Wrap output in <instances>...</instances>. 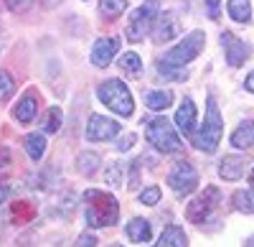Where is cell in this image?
Listing matches in <instances>:
<instances>
[{
    "label": "cell",
    "mask_w": 254,
    "mask_h": 247,
    "mask_svg": "<svg viewBox=\"0 0 254 247\" xmlns=\"http://www.w3.org/2000/svg\"><path fill=\"white\" fill-rule=\"evenodd\" d=\"M84 201V214H87L89 227H110L120 219V204L112 194L99 191V189H87L81 194Z\"/></svg>",
    "instance_id": "cell-1"
},
{
    "label": "cell",
    "mask_w": 254,
    "mask_h": 247,
    "mask_svg": "<svg viewBox=\"0 0 254 247\" xmlns=\"http://www.w3.org/2000/svg\"><path fill=\"white\" fill-rule=\"evenodd\" d=\"M221 135H224V120H221V112H219V105L214 97H208L206 102V120L201 130L193 135V146L203 153H214L221 143Z\"/></svg>",
    "instance_id": "cell-2"
},
{
    "label": "cell",
    "mask_w": 254,
    "mask_h": 247,
    "mask_svg": "<svg viewBox=\"0 0 254 247\" xmlns=\"http://www.w3.org/2000/svg\"><path fill=\"white\" fill-rule=\"evenodd\" d=\"M97 97H99V102L104 107H110L120 117H130L135 112L132 94H130V89H127V84H122L120 79H107L104 84H99Z\"/></svg>",
    "instance_id": "cell-3"
},
{
    "label": "cell",
    "mask_w": 254,
    "mask_h": 247,
    "mask_svg": "<svg viewBox=\"0 0 254 247\" xmlns=\"http://www.w3.org/2000/svg\"><path fill=\"white\" fill-rule=\"evenodd\" d=\"M145 138L150 140V146L160 153H181L183 140L178 138L176 128L171 125V120L165 117H153L145 128Z\"/></svg>",
    "instance_id": "cell-4"
},
{
    "label": "cell",
    "mask_w": 254,
    "mask_h": 247,
    "mask_svg": "<svg viewBox=\"0 0 254 247\" xmlns=\"http://www.w3.org/2000/svg\"><path fill=\"white\" fill-rule=\"evenodd\" d=\"M158 15H160V0H145V3L132 13L130 23H127V31H125L127 41H132V44L142 41L153 31V23H155Z\"/></svg>",
    "instance_id": "cell-5"
},
{
    "label": "cell",
    "mask_w": 254,
    "mask_h": 247,
    "mask_svg": "<svg viewBox=\"0 0 254 247\" xmlns=\"http://www.w3.org/2000/svg\"><path fill=\"white\" fill-rule=\"evenodd\" d=\"M203 46H206V33H203V31H190L183 41H178V44H176L171 51H165L160 59L168 61V64L186 67V64H190L193 59H198V54L203 51Z\"/></svg>",
    "instance_id": "cell-6"
},
{
    "label": "cell",
    "mask_w": 254,
    "mask_h": 247,
    "mask_svg": "<svg viewBox=\"0 0 254 247\" xmlns=\"http://www.w3.org/2000/svg\"><path fill=\"white\" fill-rule=\"evenodd\" d=\"M221 204V191L216 186H206L203 194H198L193 201H188L186 207V219L193 222V224H201V222H208L211 217L216 214Z\"/></svg>",
    "instance_id": "cell-7"
},
{
    "label": "cell",
    "mask_w": 254,
    "mask_h": 247,
    "mask_svg": "<svg viewBox=\"0 0 254 247\" xmlns=\"http://www.w3.org/2000/svg\"><path fill=\"white\" fill-rule=\"evenodd\" d=\"M168 186H171L178 196H188L190 191H196L198 186V173L188 161H178L168 173Z\"/></svg>",
    "instance_id": "cell-8"
},
{
    "label": "cell",
    "mask_w": 254,
    "mask_h": 247,
    "mask_svg": "<svg viewBox=\"0 0 254 247\" xmlns=\"http://www.w3.org/2000/svg\"><path fill=\"white\" fill-rule=\"evenodd\" d=\"M120 135V122L104 115H92L87 122V140L102 143V140H112Z\"/></svg>",
    "instance_id": "cell-9"
},
{
    "label": "cell",
    "mask_w": 254,
    "mask_h": 247,
    "mask_svg": "<svg viewBox=\"0 0 254 247\" xmlns=\"http://www.w3.org/2000/svg\"><path fill=\"white\" fill-rule=\"evenodd\" d=\"M117 51H120V38H112V36L99 38L97 44L92 46V64L99 67V69L110 67V61L115 59Z\"/></svg>",
    "instance_id": "cell-10"
},
{
    "label": "cell",
    "mask_w": 254,
    "mask_h": 247,
    "mask_svg": "<svg viewBox=\"0 0 254 247\" xmlns=\"http://www.w3.org/2000/svg\"><path fill=\"white\" fill-rule=\"evenodd\" d=\"M221 46L226 49V61L231 67H242L247 61V56H249V46L244 44V41H239L234 33H229V31L221 33Z\"/></svg>",
    "instance_id": "cell-11"
},
{
    "label": "cell",
    "mask_w": 254,
    "mask_h": 247,
    "mask_svg": "<svg viewBox=\"0 0 254 247\" xmlns=\"http://www.w3.org/2000/svg\"><path fill=\"white\" fill-rule=\"evenodd\" d=\"M196 120H198V112H196L193 99H190V97H186V99L181 102L178 112H176V128H178L183 135H193Z\"/></svg>",
    "instance_id": "cell-12"
},
{
    "label": "cell",
    "mask_w": 254,
    "mask_h": 247,
    "mask_svg": "<svg viewBox=\"0 0 254 247\" xmlns=\"http://www.w3.org/2000/svg\"><path fill=\"white\" fill-rule=\"evenodd\" d=\"M247 161L244 156H226L221 163H219V173L224 181H239L247 171Z\"/></svg>",
    "instance_id": "cell-13"
},
{
    "label": "cell",
    "mask_w": 254,
    "mask_h": 247,
    "mask_svg": "<svg viewBox=\"0 0 254 247\" xmlns=\"http://www.w3.org/2000/svg\"><path fill=\"white\" fill-rule=\"evenodd\" d=\"M153 28H155V41H160V44H163V41L176 38V33H178V20H176L173 13H163V15L155 18Z\"/></svg>",
    "instance_id": "cell-14"
},
{
    "label": "cell",
    "mask_w": 254,
    "mask_h": 247,
    "mask_svg": "<svg viewBox=\"0 0 254 247\" xmlns=\"http://www.w3.org/2000/svg\"><path fill=\"white\" fill-rule=\"evenodd\" d=\"M125 232H127V237H130V242H135V245H145V242H150V237H153V230H150V222L147 219L127 222Z\"/></svg>",
    "instance_id": "cell-15"
},
{
    "label": "cell",
    "mask_w": 254,
    "mask_h": 247,
    "mask_svg": "<svg viewBox=\"0 0 254 247\" xmlns=\"http://www.w3.org/2000/svg\"><path fill=\"white\" fill-rule=\"evenodd\" d=\"M155 245L158 247H186L188 245V237H186V232L178 227V224H168V227L160 232V237H158Z\"/></svg>",
    "instance_id": "cell-16"
},
{
    "label": "cell",
    "mask_w": 254,
    "mask_h": 247,
    "mask_svg": "<svg viewBox=\"0 0 254 247\" xmlns=\"http://www.w3.org/2000/svg\"><path fill=\"white\" fill-rule=\"evenodd\" d=\"M36 110H38V102H36V97L33 94H26L23 99L15 105V110H13V117L20 122V125H28V122H33L36 120Z\"/></svg>",
    "instance_id": "cell-17"
},
{
    "label": "cell",
    "mask_w": 254,
    "mask_h": 247,
    "mask_svg": "<svg viewBox=\"0 0 254 247\" xmlns=\"http://www.w3.org/2000/svg\"><path fill=\"white\" fill-rule=\"evenodd\" d=\"M252 143H254V120H244L231 135V146L237 151H247Z\"/></svg>",
    "instance_id": "cell-18"
},
{
    "label": "cell",
    "mask_w": 254,
    "mask_h": 247,
    "mask_svg": "<svg viewBox=\"0 0 254 247\" xmlns=\"http://www.w3.org/2000/svg\"><path fill=\"white\" fill-rule=\"evenodd\" d=\"M145 105L147 110H155V112H163L173 105V94L168 89H155V92H147L145 94Z\"/></svg>",
    "instance_id": "cell-19"
},
{
    "label": "cell",
    "mask_w": 254,
    "mask_h": 247,
    "mask_svg": "<svg viewBox=\"0 0 254 247\" xmlns=\"http://www.w3.org/2000/svg\"><path fill=\"white\" fill-rule=\"evenodd\" d=\"M226 10L237 23H249V18H252V3L249 0H229Z\"/></svg>",
    "instance_id": "cell-20"
},
{
    "label": "cell",
    "mask_w": 254,
    "mask_h": 247,
    "mask_svg": "<svg viewBox=\"0 0 254 247\" xmlns=\"http://www.w3.org/2000/svg\"><path fill=\"white\" fill-rule=\"evenodd\" d=\"M26 151L33 161H41L46 153V135L44 133H31L26 135Z\"/></svg>",
    "instance_id": "cell-21"
},
{
    "label": "cell",
    "mask_w": 254,
    "mask_h": 247,
    "mask_svg": "<svg viewBox=\"0 0 254 247\" xmlns=\"http://www.w3.org/2000/svg\"><path fill=\"white\" fill-rule=\"evenodd\" d=\"M99 166H102V158L97 153H92V151H84L79 156V163H76V168H79L81 176H94Z\"/></svg>",
    "instance_id": "cell-22"
},
{
    "label": "cell",
    "mask_w": 254,
    "mask_h": 247,
    "mask_svg": "<svg viewBox=\"0 0 254 247\" xmlns=\"http://www.w3.org/2000/svg\"><path fill=\"white\" fill-rule=\"evenodd\" d=\"M127 8V0H99V15L107 18V20H115L125 13Z\"/></svg>",
    "instance_id": "cell-23"
},
{
    "label": "cell",
    "mask_w": 254,
    "mask_h": 247,
    "mask_svg": "<svg viewBox=\"0 0 254 247\" xmlns=\"http://www.w3.org/2000/svg\"><path fill=\"white\" fill-rule=\"evenodd\" d=\"M120 69H122L125 74H130V77H140V74H142V59H140L135 51H127V54H122V59H120Z\"/></svg>",
    "instance_id": "cell-24"
},
{
    "label": "cell",
    "mask_w": 254,
    "mask_h": 247,
    "mask_svg": "<svg viewBox=\"0 0 254 247\" xmlns=\"http://www.w3.org/2000/svg\"><path fill=\"white\" fill-rule=\"evenodd\" d=\"M231 204H234V209L242 212V214H254V191H249V189L237 191L231 196Z\"/></svg>",
    "instance_id": "cell-25"
},
{
    "label": "cell",
    "mask_w": 254,
    "mask_h": 247,
    "mask_svg": "<svg viewBox=\"0 0 254 247\" xmlns=\"http://www.w3.org/2000/svg\"><path fill=\"white\" fill-rule=\"evenodd\" d=\"M155 69H158V74H163L165 79H171V82H186V79H188V72H186L183 67L168 64V61H163V59L155 64Z\"/></svg>",
    "instance_id": "cell-26"
},
{
    "label": "cell",
    "mask_w": 254,
    "mask_h": 247,
    "mask_svg": "<svg viewBox=\"0 0 254 247\" xmlns=\"http://www.w3.org/2000/svg\"><path fill=\"white\" fill-rule=\"evenodd\" d=\"M64 122V112L59 107H49L46 117H44V133H59Z\"/></svg>",
    "instance_id": "cell-27"
},
{
    "label": "cell",
    "mask_w": 254,
    "mask_h": 247,
    "mask_svg": "<svg viewBox=\"0 0 254 247\" xmlns=\"http://www.w3.org/2000/svg\"><path fill=\"white\" fill-rule=\"evenodd\" d=\"M104 181H107L112 189H120V186H122V181H125L122 163H110V166H107V171H104Z\"/></svg>",
    "instance_id": "cell-28"
},
{
    "label": "cell",
    "mask_w": 254,
    "mask_h": 247,
    "mask_svg": "<svg viewBox=\"0 0 254 247\" xmlns=\"http://www.w3.org/2000/svg\"><path fill=\"white\" fill-rule=\"evenodd\" d=\"M13 92H15V79L8 72H0V102L8 99Z\"/></svg>",
    "instance_id": "cell-29"
},
{
    "label": "cell",
    "mask_w": 254,
    "mask_h": 247,
    "mask_svg": "<svg viewBox=\"0 0 254 247\" xmlns=\"http://www.w3.org/2000/svg\"><path fill=\"white\" fill-rule=\"evenodd\" d=\"M140 201H142V204H147V207H155V204L160 201V189H158V186L145 189V191L140 194Z\"/></svg>",
    "instance_id": "cell-30"
},
{
    "label": "cell",
    "mask_w": 254,
    "mask_h": 247,
    "mask_svg": "<svg viewBox=\"0 0 254 247\" xmlns=\"http://www.w3.org/2000/svg\"><path fill=\"white\" fill-rule=\"evenodd\" d=\"M5 3H8V8H10L15 15H20V13H28V10H31L33 0H5Z\"/></svg>",
    "instance_id": "cell-31"
},
{
    "label": "cell",
    "mask_w": 254,
    "mask_h": 247,
    "mask_svg": "<svg viewBox=\"0 0 254 247\" xmlns=\"http://www.w3.org/2000/svg\"><path fill=\"white\" fill-rule=\"evenodd\" d=\"M74 207H76V196H74V194L69 191L66 196H64V201H61V207H59V212H64V217H71Z\"/></svg>",
    "instance_id": "cell-32"
},
{
    "label": "cell",
    "mask_w": 254,
    "mask_h": 247,
    "mask_svg": "<svg viewBox=\"0 0 254 247\" xmlns=\"http://www.w3.org/2000/svg\"><path fill=\"white\" fill-rule=\"evenodd\" d=\"M10 161H13L10 148H8V146H0V168H8V166H10Z\"/></svg>",
    "instance_id": "cell-33"
},
{
    "label": "cell",
    "mask_w": 254,
    "mask_h": 247,
    "mask_svg": "<svg viewBox=\"0 0 254 247\" xmlns=\"http://www.w3.org/2000/svg\"><path fill=\"white\" fill-rule=\"evenodd\" d=\"M206 10L211 20H219V0H206Z\"/></svg>",
    "instance_id": "cell-34"
},
{
    "label": "cell",
    "mask_w": 254,
    "mask_h": 247,
    "mask_svg": "<svg viewBox=\"0 0 254 247\" xmlns=\"http://www.w3.org/2000/svg\"><path fill=\"white\" fill-rule=\"evenodd\" d=\"M135 140H137L135 135H125V140H120V143H117V151H127V148H132V146H135Z\"/></svg>",
    "instance_id": "cell-35"
},
{
    "label": "cell",
    "mask_w": 254,
    "mask_h": 247,
    "mask_svg": "<svg viewBox=\"0 0 254 247\" xmlns=\"http://www.w3.org/2000/svg\"><path fill=\"white\" fill-rule=\"evenodd\" d=\"M137 171H140V158L132 163V173H130V186H132V189L137 186Z\"/></svg>",
    "instance_id": "cell-36"
},
{
    "label": "cell",
    "mask_w": 254,
    "mask_h": 247,
    "mask_svg": "<svg viewBox=\"0 0 254 247\" xmlns=\"http://www.w3.org/2000/svg\"><path fill=\"white\" fill-rule=\"evenodd\" d=\"M79 245L92 247V245H97V237H94V235H81V237H79Z\"/></svg>",
    "instance_id": "cell-37"
},
{
    "label": "cell",
    "mask_w": 254,
    "mask_h": 247,
    "mask_svg": "<svg viewBox=\"0 0 254 247\" xmlns=\"http://www.w3.org/2000/svg\"><path fill=\"white\" fill-rule=\"evenodd\" d=\"M244 89H247V92H254V72L247 77V82H244Z\"/></svg>",
    "instance_id": "cell-38"
},
{
    "label": "cell",
    "mask_w": 254,
    "mask_h": 247,
    "mask_svg": "<svg viewBox=\"0 0 254 247\" xmlns=\"http://www.w3.org/2000/svg\"><path fill=\"white\" fill-rule=\"evenodd\" d=\"M8 199V186H0V204Z\"/></svg>",
    "instance_id": "cell-39"
},
{
    "label": "cell",
    "mask_w": 254,
    "mask_h": 247,
    "mask_svg": "<svg viewBox=\"0 0 254 247\" xmlns=\"http://www.w3.org/2000/svg\"><path fill=\"white\" fill-rule=\"evenodd\" d=\"M249 181H252V189H254V171H252V176H249Z\"/></svg>",
    "instance_id": "cell-40"
}]
</instances>
